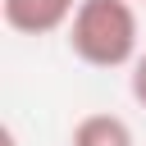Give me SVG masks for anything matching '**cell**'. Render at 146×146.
<instances>
[{"instance_id": "obj_1", "label": "cell", "mask_w": 146, "mask_h": 146, "mask_svg": "<svg viewBox=\"0 0 146 146\" xmlns=\"http://www.w3.org/2000/svg\"><path fill=\"white\" fill-rule=\"evenodd\" d=\"M68 50L87 68H132L137 46V5L132 0H82L68 23Z\"/></svg>"}, {"instance_id": "obj_2", "label": "cell", "mask_w": 146, "mask_h": 146, "mask_svg": "<svg viewBox=\"0 0 146 146\" xmlns=\"http://www.w3.org/2000/svg\"><path fill=\"white\" fill-rule=\"evenodd\" d=\"M78 5L82 0H0V18L18 36H50L59 27L68 32Z\"/></svg>"}, {"instance_id": "obj_3", "label": "cell", "mask_w": 146, "mask_h": 146, "mask_svg": "<svg viewBox=\"0 0 146 146\" xmlns=\"http://www.w3.org/2000/svg\"><path fill=\"white\" fill-rule=\"evenodd\" d=\"M68 146H137V137H132V123L123 114L100 110V114H87V119L73 123Z\"/></svg>"}, {"instance_id": "obj_4", "label": "cell", "mask_w": 146, "mask_h": 146, "mask_svg": "<svg viewBox=\"0 0 146 146\" xmlns=\"http://www.w3.org/2000/svg\"><path fill=\"white\" fill-rule=\"evenodd\" d=\"M128 91H132V100L146 110V50L132 59V68H128Z\"/></svg>"}, {"instance_id": "obj_5", "label": "cell", "mask_w": 146, "mask_h": 146, "mask_svg": "<svg viewBox=\"0 0 146 146\" xmlns=\"http://www.w3.org/2000/svg\"><path fill=\"white\" fill-rule=\"evenodd\" d=\"M132 5H146V0H132Z\"/></svg>"}]
</instances>
